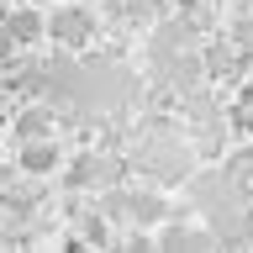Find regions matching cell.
<instances>
[{
	"label": "cell",
	"mask_w": 253,
	"mask_h": 253,
	"mask_svg": "<svg viewBox=\"0 0 253 253\" xmlns=\"http://www.w3.org/2000/svg\"><path fill=\"white\" fill-rule=\"evenodd\" d=\"M47 37H58L63 47H84L95 37V16L84 5H63V11L47 16Z\"/></svg>",
	"instance_id": "cell-1"
},
{
	"label": "cell",
	"mask_w": 253,
	"mask_h": 253,
	"mask_svg": "<svg viewBox=\"0 0 253 253\" xmlns=\"http://www.w3.org/2000/svg\"><path fill=\"white\" fill-rule=\"evenodd\" d=\"M111 211H122V216L137 221V227H153V221L169 216V206L158 201V195H148V190H137V195H116V201H111Z\"/></svg>",
	"instance_id": "cell-2"
},
{
	"label": "cell",
	"mask_w": 253,
	"mask_h": 253,
	"mask_svg": "<svg viewBox=\"0 0 253 253\" xmlns=\"http://www.w3.org/2000/svg\"><path fill=\"white\" fill-rule=\"evenodd\" d=\"M116 179V158H79L74 169H69V185H111Z\"/></svg>",
	"instance_id": "cell-3"
},
{
	"label": "cell",
	"mask_w": 253,
	"mask_h": 253,
	"mask_svg": "<svg viewBox=\"0 0 253 253\" xmlns=\"http://www.w3.org/2000/svg\"><path fill=\"white\" fill-rule=\"evenodd\" d=\"M21 169H27V174H53V169H58V148H53V142H37V137H32L27 142V148H21Z\"/></svg>",
	"instance_id": "cell-4"
},
{
	"label": "cell",
	"mask_w": 253,
	"mask_h": 253,
	"mask_svg": "<svg viewBox=\"0 0 253 253\" xmlns=\"http://www.w3.org/2000/svg\"><path fill=\"white\" fill-rule=\"evenodd\" d=\"M164 248H211L216 243V232H195V227H164V237H158Z\"/></svg>",
	"instance_id": "cell-5"
},
{
	"label": "cell",
	"mask_w": 253,
	"mask_h": 253,
	"mask_svg": "<svg viewBox=\"0 0 253 253\" xmlns=\"http://www.w3.org/2000/svg\"><path fill=\"white\" fill-rule=\"evenodd\" d=\"M5 32H11L16 42H37V37H42V16L37 11H16V16H5Z\"/></svg>",
	"instance_id": "cell-6"
},
{
	"label": "cell",
	"mask_w": 253,
	"mask_h": 253,
	"mask_svg": "<svg viewBox=\"0 0 253 253\" xmlns=\"http://www.w3.org/2000/svg\"><path fill=\"white\" fill-rule=\"evenodd\" d=\"M16 132H21V137H47V111H37V106H32V111H21V126H16Z\"/></svg>",
	"instance_id": "cell-7"
},
{
	"label": "cell",
	"mask_w": 253,
	"mask_h": 253,
	"mask_svg": "<svg viewBox=\"0 0 253 253\" xmlns=\"http://www.w3.org/2000/svg\"><path fill=\"white\" fill-rule=\"evenodd\" d=\"M232 122L243 126V132H253V90H243V95H237V111H232Z\"/></svg>",
	"instance_id": "cell-8"
}]
</instances>
